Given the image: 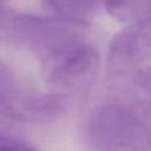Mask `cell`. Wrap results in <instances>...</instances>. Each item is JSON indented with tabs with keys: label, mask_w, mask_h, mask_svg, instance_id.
Listing matches in <instances>:
<instances>
[{
	"label": "cell",
	"mask_w": 151,
	"mask_h": 151,
	"mask_svg": "<svg viewBox=\"0 0 151 151\" xmlns=\"http://www.w3.org/2000/svg\"><path fill=\"white\" fill-rule=\"evenodd\" d=\"M55 18L68 22L85 21L104 6V0H40Z\"/></svg>",
	"instance_id": "cell-4"
},
{
	"label": "cell",
	"mask_w": 151,
	"mask_h": 151,
	"mask_svg": "<svg viewBox=\"0 0 151 151\" xmlns=\"http://www.w3.org/2000/svg\"><path fill=\"white\" fill-rule=\"evenodd\" d=\"M104 7L125 24H151V0H104Z\"/></svg>",
	"instance_id": "cell-5"
},
{
	"label": "cell",
	"mask_w": 151,
	"mask_h": 151,
	"mask_svg": "<svg viewBox=\"0 0 151 151\" xmlns=\"http://www.w3.org/2000/svg\"><path fill=\"white\" fill-rule=\"evenodd\" d=\"M64 97L33 90L9 65L0 61V118L47 122L60 114Z\"/></svg>",
	"instance_id": "cell-2"
},
{
	"label": "cell",
	"mask_w": 151,
	"mask_h": 151,
	"mask_svg": "<svg viewBox=\"0 0 151 151\" xmlns=\"http://www.w3.org/2000/svg\"><path fill=\"white\" fill-rule=\"evenodd\" d=\"M6 2V0H0V15H1V13L4 12V4Z\"/></svg>",
	"instance_id": "cell-8"
},
{
	"label": "cell",
	"mask_w": 151,
	"mask_h": 151,
	"mask_svg": "<svg viewBox=\"0 0 151 151\" xmlns=\"http://www.w3.org/2000/svg\"><path fill=\"white\" fill-rule=\"evenodd\" d=\"M84 131L92 151H151V126L137 109L120 101L93 109Z\"/></svg>",
	"instance_id": "cell-1"
},
{
	"label": "cell",
	"mask_w": 151,
	"mask_h": 151,
	"mask_svg": "<svg viewBox=\"0 0 151 151\" xmlns=\"http://www.w3.org/2000/svg\"><path fill=\"white\" fill-rule=\"evenodd\" d=\"M4 119V118H0ZM0 151H37L31 145L14 136L0 122Z\"/></svg>",
	"instance_id": "cell-6"
},
{
	"label": "cell",
	"mask_w": 151,
	"mask_h": 151,
	"mask_svg": "<svg viewBox=\"0 0 151 151\" xmlns=\"http://www.w3.org/2000/svg\"><path fill=\"white\" fill-rule=\"evenodd\" d=\"M136 81L142 88L151 94V65H147L137 72Z\"/></svg>",
	"instance_id": "cell-7"
},
{
	"label": "cell",
	"mask_w": 151,
	"mask_h": 151,
	"mask_svg": "<svg viewBox=\"0 0 151 151\" xmlns=\"http://www.w3.org/2000/svg\"><path fill=\"white\" fill-rule=\"evenodd\" d=\"M151 60V24H129L116 34L109 48L112 71H126Z\"/></svg>",
	"instance_id": "cell-3"
}]
</instances>
